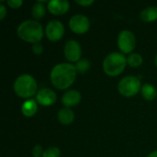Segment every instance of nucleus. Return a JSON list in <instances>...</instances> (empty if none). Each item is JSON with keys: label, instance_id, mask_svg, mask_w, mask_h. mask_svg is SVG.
Masks as SVG:
<instances>
[{"label": "nucleus", "instance_id": "f257e3e1", "mask_svg": "<svg viewBox=\"0 0 157 157\" xmlns=\"http://www.w3.org/2000/svg\"><path fill=\"white\" fill-rule=\"evenodd\" d=\"M76 69L71 63H58L51 71L50 79L54 87L63 90L70 87L75 80Z\"/></svg>", "mask_w": 157, "mask_h": 157}, {"label": "nucleus", "instance_id": "f03ea898", "mask_svg": "<svg viewBox=\"0 0 157 157\" xmlns=\"http://www.w3.org/2000/svg\"><path fill=\"white\" fill-rule=\"evenodd\" d=\"M18 37L30 43H39L43 37V28L36 20H25L17 27Z\"/></svg>", "mask_w": 157, "mask_h": 157}, {"label": "nucleus", "instance_id": "7ed1b4c3", "mask_svg": "<svg viewBox=\"0 0 157 157\" xmlns=\"http://www.w3.org/2000/svg\"><path fill=\"white\" fill-rule=\"evenodd\" d=\"M126 63L127 58L122 53L111 52L103 61V70L109 76H117L124 71Z\"/></svg>", "mask_w": 157, "mask_h": 157}, {"label": "nucleus", "instance_id": "20e7f679", "mask_svg": "<svg viewBox=\"0 0 157 157\" xmlns=\"http://www.w3.org/2000/svg\"><path fill=\"white\" fill-rule=\"evenodd\" d=\"M14 91L19 98H31L37 92V82L29 75H21L14 83Z\"/></svg>", "mask_w": 157, "mask_h": 157}, {"label": "nucleus", "instance_id": "39448f33", "mask_svg": "<svg viewBox=\"0 0 157 157\" xmlns=\"http://www.w3.org/2000/svg\"><path fill=\"white\" fill-rule=\"evenodd\" d=\"M141 87V81L138 77L128 75L123 77L118 84V90L119 92L126 97L131 98L135 96L139 93Z\"/></svg>", "mask_w": 157, "mask_h": 157}, {"label": "nucleus", "instance_id": "423d86ee", "mask_svg": "<svg viewBox=\"0 0 157 157\" xmlns=\"http://www.w3.org/2000/svg\"><path fill=\"white\" fill-rule=\"evenodd\" d=\"M135 36L132 31L125 29L120 32L118 36V46L123 53L127 54L132 52L135 48Z\"/></svg>", "mask_w": 157, "mask_h": 157}, {"label": "nucleus", "instance_id": "0eeeda50", "mask_svg": "<svg viewBox=\"0 0 157 157\" xmlns=\"http://www.w3.org/2000/svg\"><path fill=\"white\" fill-rule=\"evenodd\" d=\"M69 28L76 34H84L90 28V21L87 17L77 14L73 16L69 20Z\"/></svg>", "mask_w": 157, "mask_h": 157}, {"label": "nucleus", "instance_id": "6e6552de", "mask_svg": "<svg viewBox=\"0 0 157 157\" xmlns=\"http://www.w3.org/2000/svg\"><path fill=\"white\" fill-rule=\"evenodd\" d=\"M64 33V27L59 20H51L45 29L46 37L52 41H57L61 40Z\"/></svg>", "mask_w": 157, "mask_h": 157}, {"label": "nucleus", "instance_id": "1a4fd4ad", "mask_svg": "<svg viewBox=\"0 0 157 157\" xmlns=\"http://www.w3.org/2000/svg\"><path fill=\"white\" fill-rule=\"evenodd\" d=\"M64 56L67 59V61L71 63H77L81 59V54H82V50L80 44L75 40H68L65 45H64Z\"/></svg>", "mask_w": 157, "mask_h": 157}, {"label": "nucleus", "instance_id": "9d476101", "mask_svg": "<svg viewBox=\"0 0 157 157\" xmlns=\"http://www.w3.org/2000/svg\"><path fill=\"white\" fill-rule=\"evenodd\" d=\"M37 101L41 106H52L56 102L57 97L53 90L50 88H41L37 92Z\"/></svg>", "mask_w": 157, "mask_h": 157}, {"label": "nucleus", "instance_id": "9b49d317", "mask_svg": "<svg viewBox=\"0 0 157 157\" xmlns=\"http://www.w3.org/2000/svg\"><path fill=\"white\" fill-rule=\"evenodd\" d=\"M70 7V4L66 0H52L48 2L49 11L56 16L65 14Z\"/></svg>", "mask_w": 157, "mask_h": 157}, {"label": "nucleus", "instance_id": "f8f14e48", "mask_svg": "<svg viewBox=\"0 0 157 157\" xmlns=\"http://www.w3.org/2000/svg\"><path fill=\"white\" fill-rule=\"evenodd\" d=\"M81 101V94L76 90L67 91L62 98V102L66 108L75 107Z\"/></svg>", "mask_w": 157, "mask_h": 157}, {"label": "nucleus", "instance_id": "ddd939ff", "mask_svg": "<svg viewBox=\"0 0 157 157\" xmlns=\"http://www.w3.org/2000/svg\"><path fill=\"white\" fill-rule=\"evenodd\" d=\"M58 121L63 124V125H69L71 124L75 120V113L74 111L69 108H64L59 110L58 112Z\"/></svg>", "mask_w": 157, "mask_h": 157}, {"label": "nucleus", "instance_id": "4468645a", "mask_svg": "<svg viewBox=\"0 0 157 157\" xmlns=\"http://www.w3.org/2000/svg\"><path fill=\"white\" fill-rule=\"evenodd\" d=\"M38 110V106L35 100L29 99L26 100L21 106V111L24 116L26 117H32L36 114Z\"/></svg>", "mask_w": 157, "mask_h": 157}, {"label": "nucleus", "instance_id": "2eb2a0df", "mask_svg": "<svg viewBox=\"0 0 157 157\" xmlns=\"http://www.w3.org/2000/svg\"><path fill=\"white\" fill-rule=\"evenodd\" d=\"M140 17L144 22H152L157 19V6H148L144 8L140 15Z\"/></svg>", "mask_w": 157, "mask_h": 157}, {"label": "nucleus", "instance_id": "dca6fc26", "mask_svg": "<svg viewBox=\"0 0 157 157\" xmlns=\"http://www.w3.org/2000/svg\"><path fill=\"white\" fill-rule=\"evenodd\" d=\"M141 93H142L143 98L148 101L154 100L157 96V91L155 87L150 84H144L141 88Z\"/></svg>", "mask_w": 157, "mask_h": 157}, {"label": "nucleus", "instance_id": "f3484780", "mask_svg": "<svg viewBox=\"0 0 157 157\" xmlns=\"http://www.w3.org/2000/svg\"><path fill=\"white\" fill-rule=\"evenodd\" d=\"M45 16V6L40 2H36L32 7V17L36 19H40Z\"/></svg>", "mask_w": 157, "mask_h": 157}, {"label": "nucleus", "instance_id": "a211bd4d", "mask_svg": "<svg viewBox=\"0 0 157 157\" xmlns=\"http://www.w3.org/2000/svg\"><path fill=\"white\" fill-rule=\"evenodd\" d=\"M127 63L132 67H139L143 63V57L139 53H132L127 58Z\"/></svg>", "mask_w": 157, "mask_h": 157}, {"label": "nucleus", "instance_id": "6ab92c4d", "mask_svg": "<svg viewBox=\"0 0 157 157\" xmlns=\"http://www.w3.org/2000/svg\"><path fill=\"white\" fill-rule=\"evenodd\" d=\"M89 68H90V63L86 59H81L75 64V69L80 74H85L89 70Z\"/></svg>", "mask_w": 157, "mask_h": 157}, {"label": "nucleus", "instance_id": "aec40b11", "mask_svg": "<svg viewBox=\"0 0 157 157\" xmlns=\"http://www.w3.org/2000/svg\"><path fill=\"white\" fill-rule=\"evenodd\" d=\"M60 155H61V151L59 148L55 146L48 148L42 154V157H60Z\"/></svg>", "mask_w": 157, "mask_h": 157}, {"label": "nucleus", "instance_id": "412c9836", "mask_svg": "<svg viewBox=\"0 0 157 157\" xmlns=\"http://www.w3.org/2000/svg\"><path fill=\"white\" fill-rule=\"evenodd\" d=\"M6 4L11 8H18L23 4V2L21 0H9L6 2Z\"/></svg>", "mask_w": 157, "mask_h": 157}, {"label": "nucleus", "instance_id": "4be33fe9", "mask_svg": "<svg viewBox=\"0 0 157 157\" xmlns=\"http://www.w3.org/2000/svg\"><path fill=\"white\" fill-rule=\"evenodd\" d=\"M32 52H34V54L36 55H40L43 52V46L40 43H35L32 46Z\"/></svg>", "mask_w": 157, "mask_h": 157}, {"label": "nucleus", "instance_id": "5701e85b", "mask_svg": "<svg viewBox=\"0 0 157 157\" xmlns=\"http://www.w3.org/2000/svg\"><path fill=\"white\" fill-rule=\"evenodd\" d=\"M42 154H43V150L40 145H36L32 149V155L34 157L42 156Z\"/></svg>", "mask_w": 157, "mask_h": 157}, {"label": "nucleus", "instance_id": "b1692460", "mask_svg": "<svg viewBox=\"0 0 157 157\" xmlns=\"http://www.w3.org/2000/svg\"><path fill=\"white\" fill-rule=\"evenodd\" d=\"M78 5H80V6H89L90 5H92L93 3H94V1L93 0H76L75 1Z\"/></svg>", "mask_w": 157, "mask_h": 157}, {"label": "nucleus", "instance_id": "393cba45", "mask_svg": "<svg viewBox=\"0 0 157 157\" xmlns=\"http://www.w3.org/2000/svg\"><path fill=\"white\" fill-rule=\"evenodd\" d=\"M6 15V6L1 3V5H0V19L3 20V19L5 18Z\"/></svg>", "mask_w": 157, "mask_h": 157}, {"label": "nucleus", "instance_id": "a878e982", "mask_svg": "<svg viewBox=\"0 0 157 157\" xmlns=\"http://www.w3.org/2000/svg\"><path fill=\"white\" fill-rule=\"evenodd\" d=\"M147 157H157V151H155V152L151 153Z\"/></svg>", "mask_w": 157, "mask_h": 157}, {"label": "nucleus", "instance_id": "bb28decb", "mask_svg": "<svg viewBox=\"0 0 157 157\" xmlns=\"http://www.w3.org/2000/svg\"><path fill=\"white\" fill-rule=\"evenodd\" d=\"M155 65L157 66V54H156V56H155Z\"/></svg>", "mask_w": 157, "mask_h": 157}]
</instances>
